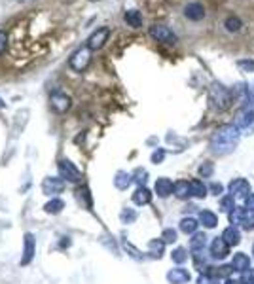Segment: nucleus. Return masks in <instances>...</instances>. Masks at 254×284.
I'll return each instance as SVG.
<instances>
[{"instance_id":"nucleus-1","label":"nucleus","mask_w":254,"mask_h":284,"mask_svg":"<svg viewBox=\"0 0 254 284\" xmlns=\"http://www.w3.org/2000/svg\"><path fill=\"white\" fill-rule=\"evenodd\" d=\"M239 138H241V131L237 129L234 123H229V125L218 127L211 135L209 146H211V152L215 155H229L232 152H235Z\"/></svg>"},{"instance_id":"nucleus-2","label":"nucleus","mask_w":254,"mask_h":284,"mask_svg":"<svg viewBox=\"0 0 254 284\" xmlns=\"http://www.w3.org/2000/svg\"><path fill=\"white\" fill-rule=\"evenodd\" d=\"M209 101H211V106L216 112H226L234 104V95H232V91L224 84L213 82L211 87H209Z\"/></svg>"},{"instance_id":"nucleus-3","label":"nucleus","mask_w":254,"mask_h":284,"mask_svg":"<svg viewBox=\"0 0 254 284\" xmlns=\"http://www.w3.org/2000/svg\"><path fill=\"white\" fill-rule=\"evenodd\" d=\"M89 63H91V50H87V48H78L68 57V66L74 72H84L89 66Z\"/></svg>"},{"instance_id":"nucleus-4","label":"nucleus","mask_w":254,"mask_h":284,"mask_svg":"<svg viewBox=\"0 0 254 284\" xmlns=\"http://www.w3.org/2000/svg\"><path fill=\"white\" fill-rule=\"evenodd\" d=\"M108 36H110V29L108 27H101L97 31H93L89 34V38L85 40V48L91 50V52H97L101 48H104V44L108 42Z\"/></svg>"},{"instance_id":"nucleus-5","label":"nucleus","mask_w":254,"mask_h":284,"mask_svg":"<svg viewBox=\"0 0 254 284\" xmlns=\"http://www.w3.org/2000/svg\"><path fill=\"white\" fill-rule=\"evenodd\" d=\"M232 95H235L241 110H254V93L250 91V87H247V84L235 85V91Z\"/></svg>"},{"instance_id":"nucleus-6","label":"nucleus","mask_w":254,"mask_h":284,"mask_svg":"<svg viewBox=\"0 0 254 284\" xmlns=\"http://www.w3.org/2000/svg\"><path fill=\"white\" fill-rule=\"evenodd\" d=\"M234 125L241 131V133L252 135L254 133V110H239L237 116H235Z\"/></svg>"},{"instance_id":"nucleus-7","label":"nucleus","mask_w":254,"mask_h":284,"mask_svg":"<svg viewBox=\"0 0 254 284\" xmlns=\"http://www.w3.org/2000/svg\"><path fill=\"white\" fill-rule=\"evenodd\" d=\"M148 34L156 42H161V44H176V34L165 25H152L148 29Z\"/></svg>"},{"instance_id":"nucleus-8","label":"nucleus","mask_w":254,"mask_h":284,"mask_svg":"<svg viewBox=\"0 0 254 284\" xmlns=\"http://www.w3.org/2000/svg\"><path fill=\"white\" fill-rule=\"evenodd\" d=\"M228 192L234 199H241V201H245L248 195L252 194V192H250V184H248V180H245V178H234V180L229 182Z\"/></svg>"},{"instance_id":"nucleus-9","label":"nucleus","mask_w":254,"mask_h":284,"mask_svg":"<svg viewBox=\"0 0 254 284\" xmlns=\"http://www.w3.org/2000/svg\"><path fill=\"white\" fill-rule=\"evenodd\" d=\"M59 175H61L63 180L72 182V184H76V182L82 180V173H80L78 169H76V165L72 161H68V159H61V161H59Z\"/></svg>"},{"instance_id":"nucleus-10","label":"nucleus","mask_w":254,"mask_h":284,"mask_svg":"<svg viewBox=\"0 0 254 284\" xmlns=\"http://www.w3.org/2000/svg\"><path fill=\"white\" fill-rule=\"evenodd\" d=\"M229 248H232V246L222 239V237H215V239L211 241V248H209V252H211V258L226 259L229 256Z\"/></svg>"},{"instance_id":"nucleus-11","label":"nucleus","mask_w":254,"mask_h":284,"mask_svg":"<svg viewBox=\"0 0 254 284\" xmlns=\"http://www.w3.org/2000/svg\"><path fill=\"white\" fill-rule=\"evenodd\" d=\"M65 190V180L61 178V176H48V178H44V182H42V192L46 195H57L61 194Z\"/></svg>"},{"instance_id":"nucleus-12","label":"nucleus","mask_w":254,"mask_h":284,"mask_svg":"<svg viewBox=\"0 0 254 284\" xmlns=\"http://www.w3.org/2000/svg\"><path fill=\"white\" fill-rule=\"evenodd\" d=\"M50 104H52V108L59 114H63L66 110L71 108V97L63 93V91H55L52 93V97H50Z\"/></svg>"},{"instance_id":"nucleus-13","label":"nucleus","mask_w":254,"mask_h":284,"mask_svg":"<svg viewBox=\"0 0 254 284\" xmlns=\"http://www.w3.org/2000/svg\"><path fill=\"white\" fill-rule=\"evenodd\" d=\"M34 235L33 233H25V241H23V256H21V265H29L34 258Z\"/></svg>"},{"instance_id":"nucleus-14","label":"nucleus","mask_w":254,"mask_h":284,"mask_svg":"<svg viewBox=\"0 0 254 284\" xmlns=\"http://www.w3.org/2000/svg\"><path fill=\"white\" fill-rule=\"evenodd\" d=\"M184 17L190 21H201L205 19V6L201 2H190L184 8Z\"/></svg>"},{"instance_id":"nucleus-15","label":"nucleus","mask_w":254,"mask_h":284,"mask_svg":"<svg viewBox=\"0 0 254 284\" xmlns=\"http://www.w3.org/2000/svg\"><path fill=\"white\" fill-rule=\"evenodd\" d=\"M192 275H190L188 269H184V267H175V269H171L167 273V280L169 284H188Z\"/></svg>"},{"instance_id":"nucleus-16","label":"nucleus","mask_w":254,"mask_h":284,"mask_svg":"<svg viewBox=\"0 0 254 284\" xmlns=\"http://www.w3.org/2000/svg\"><path fill=\"white\" fill-rule=\"evenodd\" d=\"M156 194L161 197V199H165V197H169V195H173V192H175V182L171 180V178H157L156 180Z\"/></svg>"},{"instance_id":"nucleus-17","label":"nucleus","mask_w":254,"mask_h":284,"mask_svg":"<svg viewBox=\"0 0 254 284\" xmlns=\"http://www.w3.org/2000/svg\"><path fill=\"white\" fill-rule=\"evenodd\" d=\"M176 199H190L192 197V182L190 180H176L175 182V192H173Z\"/></svg>"},{"instance_id":"nucleus-18","label":"nucleus","mask_w":254,"mask_h":284,"mask_svg":"<svg viewBox=\"0 0 254 284\" xmlns=\"http://www.w3.org/2000/svg\"><path fill=\"white\" fill-rule=\"evenodd\" d=\"M232 267H234V271L245 273L247 269H250V258H248L245 252H237V254H234Z\"/></svg>"},{"instance_id":"nucleus-19","label":"nucleus","mask_w":254,"mask_h":284,"mask_svg":"<svg viewBox=\"0 0 254 284\" xmlns=\"http://www.w3.org/2000/svg\"><path fill=\"white\" fill-rule=\"evenodd\" d=\"M220 237L226 241L229 246H237L239 243H241V233H239L237 226H228L226 229H224V231H222Z\"/></svg>"},{"instance_id":"nucleus-20","label":"nucleus","mask_w":254,"mask_h":284,"mask_svg":"<svg viewBox=\"0 0 254 284\" xmlns=\"http://www.w3.org/2000/svg\"><path fill=\"white\" fill-rule=\"evenodd\" d=\"M150 201H152V192L146 186H138L135 190V194H133V203L135 205L143 207V205H148Z\"/></svg>"},{"instance_id":"nucleus-21","label":"nucleus","mask_w":254,"mask_h":284,"mask_svg":"<svg viewBox=\"0 0 254 284\" xmlns=\"http://www.w3.org/2000/svg\"><path fill=\"white\" fill-rule=\"evenodd\" d=\"M199 224L207 229H215L218 226V216L213 210H201L199 212Z\"/></svg>"},{"instance_id":"nucleus-22","label":"nucleus","mask_w":254,"mask_h":284,"mask_svg":"<svg viewBox=\"0 0 254 284\" xmlns=\"http://www.w3.org/2000/svg\"><path fill=\"white\" fill-rule=\"evenodd\" d=\"M178 227H180V231L186 233V235H194V233H197V227H199V220H196L194 216H186V218L180 220Z\"/></svg>"},{"instance_id":"nucleus-23","label":"nucleus","mask_w":254,"mask_h":284,"mask_svg":"<svg viewBox=\"0 0 254 284\" xmlns=\"http://www.w3.org/2000/svg\"><path fill=\"white\" fill-rule=\"evenodd\" d=\"M125 23L133 29H141L143 27V13L138 12V10H127L124 15Z\"/></svg>"},{"instance_id":"nucleus-24","label":"nucleus","mask_w":254,"mask_h":284,"mask_svg":"<svg viewBox=\"0 0 254 284\" xmlns=\"http://www.w3.org/2000/svg\"><path fill=\"white\" fill-rule=\"evenodd\" d=\"M205 246H207V235H205V233H194L192 239H190V248H192V252L199 254V252H203Z\"/></svg>"},{"instance_id":"nucleus-25","label":"nucleus","mask_w":254,"mask_h":284,"mask_svg":"<svg viewBox=\"0 0 254 284\" xmlns=\"http://www.w3.org/2000/svg\"><path fill=\"white\" fill-rule=\"evenodd\" d=\"M207 194H209L207 184H203V180H199V178H194L192 180V195L197 197V199H203V197H207Z\"/></svg>"},{"instance_id":"nucleus-26","label":"nucleus","mask_w":254,"mask_h":284,"mask_svg":"<svg viewBox=\"0 0 254 284\" xmlns=\"http://www.w3.org/2000/svg\"><path fill=\"white\" fill-rule=\"evenodd\" d=\"M131 182H133V175H129V173H124V171L116 173L114 186H116L118 190H127V187L131 186Z\"/></svg>"},{"instance_id":"nucleus-27","label":"nucleus","mask_w":254,"mask_h":284,"mask_svg":"<svg viewBox=\"0 0 254 284\" xmlns=\"http://www.w3.org/2000/svg\"><path fill=\"white\" fill-rule=\"evenodd\" d=\"M148 252H150L154 258H161L163 252H165V243L163 239H152L148 243Z\"/></svg>"},{"instance_id":"nucleus-28","label":"nucleus","mask_w":254,"mask_h":284,"mask_svg":"<svg viewBox=\"0 0 254 284\" xmlns=\"http://www.w3.org/2000/svg\"><path fill=\"white\" fill-rule=\"evenodd\" d=\"M63 208H65V203H63V199H59V197H53L52 201H48L46 205H44V210L48 214H59Z\"/></svg>"},{"instance_id":"nucleus-29","label":"nucleus","mask_w":254,"mask_h":284,"mask_svg":"<svg viewBox=\"0 0 254 284\" xmlns=\"http://www.w3.org/2000/svg\"><path fill=\"white\" fill-rule=\"evenodd\" d=\"M239 226H241L245 231H252V229H254V212H252V210L245 208L243 218H241V224H239Z\"/></svg>"},{"instance_id":"nucleus-30","label":"nucleus","mask_w":254,"mask_h":284,"mask_svg":"<svg viewBox=\"0 0 254 284\" xmlns=\"http://www.w3.org/2000/svg\"><path fill=\"white\" fill-rule=\"evenodd\" d=\"M171 259L175 262V264L182 265L188 262V252H186V248H182V246H178V248H175V250L171 252Z\"/></svg>"},{"instance_id":"nucleus-31","label":"nucleus","mask_w":254,"mask_h":284,"mask_svg":"<svg viewBox=\"0 0 254 284\" xmlns=\"http://www.w3.org/2000/svg\"><path fill=\"white\" fill-rule=\"evenodd\" d=\"M241 19L237 17V15H229L228 19L224 21V27H226V31L228 33H237V31H241Z\"/></svg>"},{"instance_id":"nucleus-32","label":"nucleus","mask_w":254,"mask_h":284,"mask_svg":"<svg viewBox=\"0 0 254 284\" xmlns=\"http://www.w3.org/2000/svg\"><path fill=\"white\" fill-rule=\"evenodd\" d=\"M235 208V199L232 195H222L220 197V210L224 214H232V210Z\"/></svg>"},{"instance_id":"nucleus-33","label":"nucleus","mask_w":254,"mask_h":284,"mask_svg":"<svg viewBox=\"0 0 254 284\" xmlns=\"http://www.w3.org/2000/svg\"><path fill=\"white\" fill-rule=\"evenodd\" d=\"M161 239H163V243H165V245H173V243H176V239H178V235H176V229H171V227L163 229Z\"/></svg>"},{"instance_id":"nucleus-34","label":"nucleus","mask_w":254,"mask_h":284,"mask_svg":"<svg viewBox=\"0 0 254 284\" xmlns=\"http://www.w3.org/2000/svg\"><path fill=\"white\" fill-rule=\"evenodd\" d=\"M243 212H245V208L235 207L234 210H232V214H228L229 224H232V226H239V224H241V218H243Z\"/></svg>"},{"instance_id":"nucleus-35","label":"nucleus","mask_w":254,"mask_h":284,"mask_svg":"<svg viewBox=\"0 0 254 284\" xmlns=\"http://www.w3.org/2000/svg\"><path fill=\"white\" fill-rule=\"evenodd\" d=\"M120 218H122L124 224H133V222L137 220V212H135L133 208H124L122 214H120Z\"/></svg>"},{"instance_id":"nucleus-36","label":"nucleus","mask_w":254,"mask_h":284,"mask_svg":"<svg viewBox=\"0 0 254 284\" xmlns=\"http://www.w3.org/2000/svg\"><path fill=\"white\" fill-rule=\"evenodd\" d=\"M235 65L243 72H254V59H239Z\"/></svg>"},{"instance_id":"nucleus-37","label":"nucleus","mask_w":254,"mask_h":284,"mask_svg":"<svg viewBox=\"0 0 254 284\" xmlns=\"http://www.w3.org/2000/svg\"><path fill=\"white\" fill-rule=\"evenodd\" d=\"M133 180L137 182L138 186H144L146 180H148V173H146L144 169H137V171H135V175H133Z\"/></svg>"},{"instance_id":"nucleus-38","label":"nucleus","mask_w":254,"mask_h":284,"mask_svg":"<svg viewBox=\"0 0 254 284\" xmlns=\"http://www.w3.org/2000/svg\"><path fill=\"white\" fill-rule=\"evenodd\" d=\"M213 173H215V167H213V163L211 161H205L201 167H199V175H201L203 178H211Z\"/></svg>"},{"instance_id":"nucleus-39","label":"nucleus","mask_w":254,"mask_h":284,"mask_svg":"<svg viewBox=\"0 0 254 284\" xmlns=\"http://www.w3.org/2000/svg\"><path fill=\"white\" fill-rule=\"evenodd\" d=\"M196 284H220V282H218V278L213 277V275H209V273H201V275L197 277Z\"/></svg>"},{"instance_id":"nucleus-40","label":"nucleus","mask_w":254,"mask_h":284,"mask_svg":"<svg viewBox=\"0 0 254 284\" xmlns=\"http://www.w3.org/2000/svg\"><path fill=\"white\" fill-rule=\"evenodd\" d=\"M241 282L243 284H254V267L252 269H247V271L243 273Z\"/></svg>"},{"instance_id":"nucleus-41","label":"nucleus","mask_w":254,"mask_h":284,"mask_svg":"<svg viewBox=\"0 0 254 284\" xmlns=\"http://www.w3.org/2000/svg\"><path fill=\"white\" fill-rule=\"evenodd\" d=\"M8 50V34L6 31H0V55Z\"/></svg>"},{"instance_id":"nucleus-42","label":"nucleus","mask_w":254,"mask_h":284,"mask_svg":"<svg viewBox=\"0 0 254 284\" xmlns=\"http://www.w3.org/2000/svg\"><path fill=\"white\" fill-rule=\"evenodd\" d=\"M124 246H125V250H127V252H131V256H133V258L141 259V252H138L137 248H135V246H133V245H129V243H127V241H125V243H124Z\"/></svg>"},{"instance_id":"nucleus-43","label":"nucleus","mask_w":254,"mask_h":284,"mask_svg":"<svg viewBox=\"0 0 254 284\" xmlns=\"http://www.w3.org/2000/svg\"><path fill=\"white\" fill-rule=\"evenodd\" d=\"M165 159V152L163 150H156L154 154H152V163H161Z\"/></svg>"},{"instance_id":"nucleus-44","label":"nucleus","mask_w":254,"mask_h":284,"mask_svg":"<svg viewBox=\"0 0 254 284\" xmlns=\"http://www.w3.org/2000/svg\"><path fill=\"white\" fill-rule=\"evenodd\" d=\"M245 208H248V210H252L254 212V194H250L247 199H245Z\"/></svg>"},{"instance_id":"nucleus-45","label":"nucleus","mask_w":254,"mask_h":284,"mask_svg":"<svg viewBox=\"0 0 254 284\" xmlns=\"http://www.w3.org/2000/svg\"><path fill=\"white\" fill-rule=\"evenodd\" d=\"M209 192H213L215 195H220L222 192H224V187H222L220 184H213V186L209 187Z\"/></svg>"},{"instance_id":"nucleus-46","label":"nucleus","mask_w":254,"mask_h":284,"mask_svg":"<svg viewBox=\"0 0 254 284\" xmlns=\"http://www.w3.org/2000/svg\"><path fill=\"white\" fill-rule=\"evenodd\" d=\"M222 284H241V282H239V280H235V278L229 277V278H226V280H224Z\"/></svg>"},{"instance_id":"nucleus-47","label":"nucleus","mask_w":254,"mask_h":284,"mask_svg":"<svg viewBox=\"0 0 254 284\" xmlns=\"http://www.w3.org/2000/svg\"><path fill=\"white\" fill-rule=\"evenodd\" d=\"M4 106H6V103H4L2 99H0V108H4Z\"/></svg>"},{"instance_id":"nucleus-48","label":"nucleus","mask_w":254,"mask_h":284,"mask_svg":"<svg viewBox=\"0 0 254 284\" xmlns=\"http://www.w3.org/2000/svg\"><path fill=\"white\" fill-rule=\"evenodd\" d=\"M252 256H254V243H252Z\"/></svg>"},{"instance_id":"nucleus-49","label":"nucleus","mask_w":254,"mask_h":284,"mask_svg":"<svg viewBox=\"0 0 254 284\" xmlns=\"http://www.w3.org/2000/svg\"><path fill=\"white\" fill-rule=\"evenodd\" d=\"M89 2H97V0H89Z\"/></svg>"}]
</instances>
